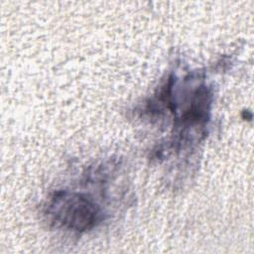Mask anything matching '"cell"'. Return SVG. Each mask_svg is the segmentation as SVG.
Masks as SVG:
<instances>
[{
	"label": "cell",
	"instance_id": "6da1fadb",
	"mask_svg": "<svg viewBox=\"0 0 254 254\" xmlns=\"http://www.w3.org/2000/svg\"><path fill=\"white\" fill-rule=\"evenodd\" d=\"M56 216L70 229L81 231L92 227L98 220L99 208L89 198L77 193H61L55 197Z\"/></svg>",
	"mask_w": 254,
	"mask_h": 254
}]
</instances>
